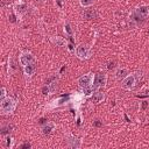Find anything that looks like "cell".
<instances>
[{
	"label": "cell",
	"instance_id": "obj_1",
	"mask_svg": "<svg viewBox=\"0 0 149 149\" xmlns=\"http://www.w3.org/2000/svg\"><path fill=\"white\" fill-rule=\"evenodd\" d=\"M15 100L10 97H5L3 99H0V108L3 114L12 113L15 109Z\"/></svg>",
	"mask_w": 149,
	"mask_h": 149
},
{
	"label": "cell",
	"instance_id": "obj_2",
	"mask_svg": "<svg viewBox=\"0 0 149 149\" xmlns=\"http://www.w3.org/2000/svg\"><path fill=\"white\" fill-rule=\"evenodd\" d=\"M148 14H149V7L148 6H140L133 13V19L132 20L133 21H136L137 23L139 22H143L147 19Z\"/></svg>",
	"mask_w": 149,
	"mask_h": 149
},
{
	"label": "cell",
	"instance_id": "obj_3",
	"mask_svg": "<svg viewBox=\"0 0 149 149\" xmlns=\"http://www.w3.org/2000/svg\"><path fill=\"white\" fill-rule=\"evenodd\" d=\"M106 80H107V77H106L105 73H97L95 77H94V80H93V85L91 86L92 90L97 91L100 87H104L105 84H106Z\"/></svg>",
	"mask_w": 149,
	"mask_h": 149
},
{
	"label": "cell",
	"instance_id": "obj_4",
	"mask_svg": "<svg viewBox=\"0 0 149 149\" xmlns=\"http://www.w3.org/2000/svg\"><path fill=\"white\" fill-rule=\"evenodd\" d=\"M76 54H77L78 58H80V59H86V58L90 57V54H91L90 47L86 45V44H80V45L77 47Z\"/></svg>",
	"mask_w": 149,
	"mask_h": 149
},
{
	"label": "cell",
	"instance_id": "obj_5",
	"mask_svg": "<svg viewBox=\"0 0 149 149\" xmlns=\"http://www.w3.org/2000/svg\"><path fill=\"white\" fill-rule=\"evenodd\" d=\"M136 85V77L134 74H128L122 79L121 86L126 90H132Z\"/></svg>",
	"mask_w": 149,
	"mask_h": 149
},
{
	"label": "cell",
	"instance_id": "obj_6",
	"mask_svg": "<svg viewBox=\"0 0 149 149\" xmlns=\"http://www.w3.org/2000/svg\"><path fill=\"white\" fill-rule=\"evenodd\" d=\"M92 80H93V76H92L91 73H87V74L81 76V77L78 79V84H79L80 87H83V88H87V87H91Z\"/></svg>",
	"mask_w": 149,
	"mask_h": 149
},
{
	"label": "cell",
	"instance_id": "obj_7",
	"mask_svg": "<svg viewBox=\"0 0 149 149\" xmlns=\"http://www.w3.org/2000/svg\"><path fill=\"white\" fill-rule=\"evenodd\" d=\"M20 63L23 66H26V65H28L30 63H35V58H34V56L30 52H23L20 56Z\"/></svg>",
	"mask_w": 149,
	"mask_h": 149
},
{
	"label": "cell",
	"instance_id": "obj_8",
	"mask_svg": "<svg viewBox=\"0 0 149 149\" xmlns=\"http://www.w3.org/2000/svg\"><path fill=\"white\" fill-rule=\"evenodd\" d=\"M83 16L85 20H94L98 17V13L95 9H85L83 12Z\"/></svg>",
	"mask_w": 149,
	"mask_h": 149
},
{
	"label": "cell",
	"instance_id": "obj_9",
	"mask_svg": "<svg viewBox=\"0 0 149 149\" xmlns=\"http://www.w3.org/2000/svg\"><path fill=\"white\" fill-rule=\"evenodd\" d=\"M35 71H36V65H35V63H30V64H28V65L24 66V73H26L27 76H33V74L35 73Z\"/></svg>",
	"mask_w": 149,
	"mask_h": 149
},
{
	"label": "cell",
	"instance_id": "obj_10",
	"mask_svg": "<svg viewBox=\"0 0 149 149\" xmlns=\"http://www.w3.org/2000/svg\"><path fill=\"white\" fill-rule=\"evenodd\" d=\"M91 99H92L93 102L98 104V102H100V101L104 100V93H102V92H94Z\"/></svg>",
	"mask_w": 149,
	"mask_h": 149
},
{
	"label": "cell",
	"instance_id": "obj_11",
	"mask_svg": "<svg viewBox=\"0 0 149 149\" xmlns=\"http://www.w3.org/2000/svg\"><path fill=\"white\" fill-rule=\"evenodd\" d=\"M115 76H116V79H123L126 76H128V71H127V69H119L118 71H116V73H115Z\"/></svg>",
	"mask_w": 149,
	"mask_h": 149
},
{
	"label": "cell",
	"instance_id": "obj_12",
	"mask_svg": "<svg viewBox=\"0 0 149 149\" xmlns=\"http://www.w3.org/2000/svg\"><path fill=\"white\" fill-rule=\"evenodd\" d=\"M15 8H16V12L21 15V14H23V13L26 12L27 6H26V3H23V2H19V3L15 5Z\"/></svg>",
	"mask_w": 149,
	"mask_h": 149
},
{
	"label": "cell",
	"instance_id": "obj_13",
	"mask_svg": "<svg viewBox=\"0 0 149 149\" xmlns=\"http://www.w3.org/2000/svg\"><path fill=\"white\" fill-rule=\"evenodd\" d=\"M52 129H54V123H51V122H47V125L43 127L42 130H43L44 134H50Z\"/></svg>",
	"mask_w": 149,
	"mask_h": 149
},
{
	"label": "cell",
	"instance_id": "obj_14",
	"mask_svg": "<svg viewBox=\"0 0 149 149\" xmlns=\"http://www.w3.org/2000/svg\"><path fill=\"white\" fill-rule=\"evenodd\" d=\"M94 1H95V0H79L80 5H81L83 7H87V6H91V5H92Z\"/></svg>",
	"mask_w": 149,
	"mask_h": 149
},
{
	"label": "cell",
	"instance_id": "obj_15",
	"mask_svg": "<svg viewBox=\"0 0 149 149\" xmlns=\"http://www.w3.org/2000/svg\"><path fill=\"white\" fill-rule=\"evenodd\" d=\"M65 31H66L69 35H72V30H71V28H70V24H69V23H66V24H65Z\"/></svg>",
	"mask_w": 149,
	"mask_h": 149
},
{
	"label": "cell",
	"instance_id": "obj_16",
	"mask_svg": "<svg viewBox=\"0 0 149 149\" xmlns=\"http://www.w3.org/2000/svg\"><path fill=\"white\" fill-rule=\"evenodd\" d=\"M30 147H31V144H30V143H23L20 148H21V149H27V148H30Z\"/></svg>",
	"mask_w": 149,
	"mask_h": 149
},
{
	"label": "cell",
	"instance_id": "obj_17",
	"mask_svg": "<svg viewBox=\"0 0 149 149\" xmlns=\"http://www.w3.org/2000/svg\"><path fill=\"white\" fill-rule=\"evenodd\" d=\"M5 95H6V90H5V87H2V88H1V93H0L1 99H3V98H5Z\"/></svg>",
	"mask_w": 149,
	"mask_h": 149
},
{
	"label": "cell",
	"instance_id": "obj_18",
	"mask_svg": "<svg viewBox=\"0 0 149 149\" xmlns=\"http://www.w3.org/2000/svg\"><path fill=\"white\" fill-rule=\"evenodd\" d=\"M49 91H50L49 86H45V87H43V90H42V92H43L44 94H48V93H49Z\"/></svg>",
	"mask_w": 149,
	"mask_h": 149
},
{
	"label": "cell",
	"instance_id": "obj_19",
	"mask_svg": "<svg viewBox=\"0 0 149 149\" xmlns=\"http://www.w3.org/2000/svg\"><path fill=\"white\" fill-rule=\"evenodd\" d=\"M114 66H115V63H114V62H109V64H108L107 68H108V69H113Z\"/></svg>",
	"mask_w": 149,
	"mask_h": 149
},
{
	"label": "cell",
	"instance_id": "obj_20",
	"mask_svg": "<svg viewBox=\"0 0 149 149\" xmlns=\"http://www.w3.org/2000/svg\"><path fill=\"white\" fill-rule=\"evenodd\" d=\"M10 22H15V19H14L13 15H10Z\"/></svg>",
	"mask_w": 149,
	"mask_h": 149
},
{
	"label": "cell",
	"instance_id": "obj_21",
	"mask_svg": "<svg viewBox=\"0 0 149 149\" xmlns=\"http://www.w3.org/2000/svg\"><path fill=\"white\" fill-rule=\"evenodd\" d=\"M34 1H36V2H44L45 0H34Z\"/></svg>",
	"mask_w": 149,
	"mask_h": 149
}]
</instances>
